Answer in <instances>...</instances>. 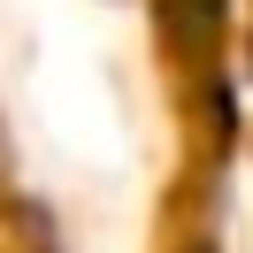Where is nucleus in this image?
Masks as SVG:
<instances>
[{
  "mask_svg": "<svg viewBox=\"0 0 253 253\" xmlns=\"http://www.w3.org/2000/svg\"><path fill=\"white\" fill-rule=\"evenodd\" d=\"M222 8L230 0H161V39H169L184 62H207L222 39Z\"/></svg>",
  "mask_w": 253,
  "mask_h": 253,
  "instance_id": "f257e3e1",
  "label": "nucleus"
}]
</instances>
